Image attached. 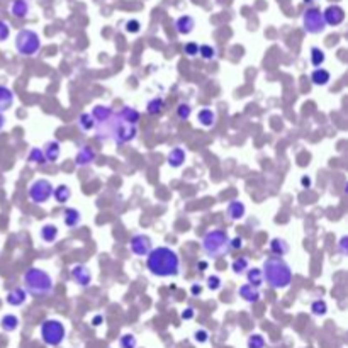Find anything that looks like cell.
<instances>
[{"mask_svg":"<svg viewBox=\"0 0 348 348\" xmlns=\"http://www.w3.org/2000/svg\"><path fill=\"white\" fill-rule=\"evenodd\" d=\"M53 197H55V201L60 202V204H65V202H68L70 197H71L70 187L66 185V183H60L58 187L53 188Z\"/></svg>","mask_w":348,"mask_h":348,"instance_id":"obj_28","label":"cell"},{"mask_svg":"<svg viewBox=\"0 0 348 348\" xmlns=\"http://www.w3.org/2000/svg\"><path fill=\"white\" fill-rule=\"evenodd\" d=\"M328 313V304L326 301H323V299H316V301L311 302V314L313 316H325V314Z\"/></svg>","mask_w":348,"mask_h":348,"instance_id":"obj_35","label":"cell"},{"mask_svg":"<svg viewBox=\"0 0 348 348\" xmlns=\"http://www.w3.org/2000/svg\"><path fill=\"white\" fill-rule=\"evenodd\" d=\"M190 292L194 294V296H199V294L202 292V287L199 286V284H192V287H190Z\"/></svg>","mask_w":348,"mask_h":348,"instance_id":"obj_50","label":"cell"},{"mask_svg":"<svg viewBox=\"0 0 348 348\" xmlns=\"http://www.w3.org/2000/svg\"><path fill=\"white\" fill-rule=\"evenodd\" d=\"M346 245H348V236H343L340 240V243H338V250H340V253L345 257L346 255Z\"/></svg>","mask_w":348,"mask_h":348,"instance_id":"obj_48","label":"cell"},{"mask_svg":"<svg viewBox=\"0 0 348 348\" xmlns=\"http://www.w3.org/2000/svg\"><path fill=\"white\" fill-rule=\"evenodd\" d=\"M14 100H16V95L14 92L6 85H0V112H6L14 105Z\"/></svg>","mask_w":348,"mask_h":348,"instance_id":"obj_18","label":"cell"},{"mask_svg":"<svg viewBox=\"0 0 348 348\" xmlns=\"http://www.w3.org/2000/svg\"><path fill=\"white\" fill-rule=\"evenodd\" d=\"M22 284H24L26 292L32 294V296H36V297L50 296V294L53 292V289H55L51 275L45 272V270L37 268V267H31L24 272Z\"/></svg>","mask_w":348,"mask_h":348,"instance_id":"obj_4","label":"cell"},{"mask_svg":"<svg viewBox=\"0 0 348 348\" xmlns=\"http://www.w3.org/2000/svg\"><path fill=\"white\" fill-rule=\"evenodd\" d=\"M246 346L248 348H265V338L258 333L255 335H250L248 340H246Z\"/></svg>","mask_w":348,"mask_h":348,"instance_id":"obj_40","label":"cell"},{"mask_svg":"<svg viewBox=\"0 0 348 348\" xmlns=\"http://www.w3.org/2000/svg\"><path fill=\"white\" fill-rule=\"evenodd\" d=\"M207 289H209V291H219L221 289V286H223V280H221V277L219 275H209V277H207Z\"/></svg>","mask_w":348,"mask_h":348,"instance_id":"obj_42","label":"cell"},{"mask_svg":"<svg viewBox=\"0 0 348 348\" xmlns=\"http://www.w3.org/2000/svg\"><path fill=\"white\" fill-rule=\"evenodd\" d=\"M301 183H302V187H306V188H309V187H311V183H313V180H311V178H309L307 175H304V177H301Z\"/></svg>","mask_w":348,"mask_h":348,"instance_id":"obj_51","label":"cell"},{"mask_svg":"<svg viewBox=\"0 0 348 348\" xmlns=\"http://www.w3.org/2000/svg\"><path fill=\"white\" fill-rule=\"evenodd\" d=\"M167 162L168 165H170L172 168H180L183 165V162H185V151H183L182 148H173L170 153H168L167 157Z\"/></svg>","mask_w":348,"mask_h":348,"instance_id":"obj_22","label":"cell"},{"mask_svg":"<svg viewBox=\"0 0 348 348\" xmlns=\"http://www.w3.org/2000/svg\"><path fill=\"white\" fill-rule=\"evenodd\" d=\"M119 115L123 119H126L128 123H131V124H136L138 126V121H139V112L136 109H133V107H129V105H124L123 109L118 110Z\"/></svg>","mask_w":348,"mask_h":348,"instance_id":"obj_34","label":"cell"},{"mask_svg":"<svg viewBox=\"0 0 348 348\" xmlns=\"http://www.w3.org/2000/svg\"><path fill=\"white\" fill-rule=\"evenodd\" d=\"M194 314H196V313H194V309H192V307H187V309H183L180 316H182V320L188 321V320H192V318H194Z\"/></svg>","mask_w":348,"mask_h":348,"instance_id":"obj_49","label":"cell"},{"mask_svg":"<svg viewBox=\"0 0 348 348\" xmlns=\"http://www.w3.org/2000/svg\"><path fill=\"white\" fill-rule=\"evenodd\" d=\"M197 121H199V124L202 128H212V126L216 124V112L212 109H201L199 114H197Z\"/></svg>","mask_w":348,"mask_h":348,"instance_id":"obj_24","label":"cell"},{"mask_svg":"<svg viewBox=\"0 0 348 348\" xmlns=\"http://www.w3.org/2000/svg\"><path fill=\"white\" fill-rule=\"evenodd\" d=\"M163 107H165V100L162 97H154L151 100H148L146 104V112L151 115H160L163 112Z\"/></svg>","mask_w":348,"mask_h":348,"instance_id":"obj_33","label":"cell"},{"mask_svg":"<svg viewBox=\"0 0 348 348\" xmlns=\"http://www.w3.org/2000/svg\"><path fill=\"white\" fill-rule=\"evenodd\" d=\"M194 27H196V21L192 16H180L175 21V31L182 36L190 34L194 31Z\"/></svg>","mask_w":348,"mask_h":348,"instance_id":"obj_15","label":"cell"},{"mask_svg":"<svg viewBox=\"0 0 348 348\" xmlns=\"http://www.w3.org/2000/svg\"><path fill=\"white\" fill-rule=\"evenodd\" d=\"M26 301H27V292H26V289H24V287L12 289V291L6 296V302L9 304V306H12V307L22 306V304H26Z\"/></svg>","mask_w":348,"mask_h":348,"instance_id":"obj_14","label":"cell"},{"mask_svg":"<svg viewBox=\"0 0 348 348\" xmlns=\"http://www.w3.org/2000/svg\"><path fill=\"white\" fill-rule=\"evenodd\" d=\"M183 53H185L188 58L197 56V55H199V45H197V43H194V41L185 43V45H183Z\"/></svg>","mask_w":348,"mask_h":348,"instance_id":"obj_43","label":"cell"},{"mask_svg":"<svg viewBox=\"0 0 348 348\" xmlns=\"http://www.w3.org/2000/svg\"><path fill=\"white\" fill-rule=\"evenodd\" d=\"M306 2H309V0H306Z\"/></svg>","mask_w":348,"mask_h":348,"instance_id":"obj_54","label":"cell"},{"mask_svg":"<svg viewBox=\"0 0 348 348\" xmlns=\"http://www.w3.org/2000/svg\"><path fill=\"white\" fill-rule=\"evenodd\" d=\"M325 61H326L325 51H323L321 48H318V46H313L311 48V65L314 66V68H323Z\"/></svg>","mask_w":348,"mask_h":348,"instance_id":"obj_32","label":"cell"},{"mask_svg":"<svg viewBox=\"0 0 348 348\" xmlns=\"http://www.w3.org/2000/svg\"><path fill=\"white\" fill-rule=\"evenodd\" d=\"M146 267L154 277H175L180 272V258L168 246H158L146 255Z\"/></svg>","mask_w":348,"mask_h":348,"instance_id":"obj_2","label":"cell"},{"mask_svg":"<svg viewBox=\"0 0 348 348\" xmlns=\"http://www.w3.org/2000/svg\"><path fill=\"white\" fill-rule=\"evenodd\" d=\"M4 128H6V115L0 112V131H2Z\"/></svg>","mask_w":348,"mask_h":348,"instance_id":"obj_52","label":"cell"},{"mask_svg":"<svg viewBox=\"0 0 348 348\" xmlns=\"http://www.w3.org/2000/svg\"><path fill=\"white\" fill-rule=\"evenodd\" d=\"M9 34H11V27H9V24L6 21H0V43L7 41Z\"/></svg>","mask_w":348,"mask_h":348,"instance_id":"obj_45","label":"cell"},{"mask_svg":"<svg viewBox=\"0 0 348 348\" xmlns=\"http://www.w3.org/2000/svg\"><path fill=\"white\" fill-rule=\"evenodd\" d=\"M330 80H331V73L326 68H314V71L311 73V82L318 87L328 85Z\"/></svg>","mask_w":348,"mask_h":348,"instance_id":"obj_23","label":"cell"},{"mask_svg":"<svg viewBox=\"0 0 348 348\" xmlns=\"http://www.w3.org/2000/svg\"><path fill=\"white\" fill-rule=\"evenodd\" d=\"M199 55L204 58V60H214L216 58V48L211 45H201L199 46Z\"/></svg>","mask_w":348,"mask_h":348,"instance_id":"obj_41","label":"cell"},{"mask_svg":"<svg viewBox=\"0 0 348 348\" xmlns=\"http://www.w3.org/2000/svg\"><path fill=\"white\" fill-rule=\"evenodd\" d=\"M246 280H248V284L251 287L255 289H260L263 286V275H262V268H250L248 272H246Z\"/></svg>","mask_w":348,"mask_h":348,"instance_id":"obj_29","label":"cell"},{"mask_svg":"<svg viewBox=\"0 0 348 348\" xmlns=\"http://www.w3.org/2000/svg\"><path fill=\"white\" fill-rule=\"evenodd\" d=\"M76 123H79V128L82 129V131H85V133L94 131V129H95V121L90 115V112H82L79 115V119H76Z\"/></svg>","mask_w":348,"mask_h":348,"instance_id":"obj_31","label":"cell"},{"mask_svg":"<svg viewBox=\"0 0 348 348\" xmlns=\"http://www.w3.org/2000/svg\"><path fill=\"white\" fill-rule=\"evenodd\" d=\"M202 250L209 258H221L229 251V236L223 229H212L202 238Z\"/></svg>","mask_w":348,"mask_h":348,"instance_id":"obj_5","label":"cell"},{"mask_svg":"<svg viewBox=\"0 0 348 348\" xmlns=\"http://www.w3.org/2000/svg\"><path fill=\"white\" fill-rule=\"evenodd\" d=\"M243 246V238L241 236H236V238L229 240V250H240Z\"/></svg>","mask_w":348,"mask_h":348,"instance_id":"obj_47","label":"cell"},{"mask_svg":"<svg viewBox=\"0 0 348 348\" xmlns=\"http://www.w3.org/2000/svg\"><path fill=\"white\" fill-rule=\"evenodd\" d=\"M27 162L29 163H37V165H46L45 160V153L41 148H32L27 154Z\"/></svg>","mask_w":348,"mask_h":348,"instance_id":"obj_37","label":"cell"},{"mask_svg":"<svg viewBox=\"0 0 348 348\" xmlns=\"http://www.w3.org/2000/svg\"><path fill=\"white\" fill-rule=\"evenodd\" d=\"M248 258L246 257H240V258H236L233 260V263H231V270L236 274V275H241V274H245L246 270H248Z\"/></svg>","mask_w":348,"mask_h":348,"instance_id":"obj_36","label":"cell"},{"mask_svg":"<svg viewBox=\"0 0 348 348\" xmlns=\"http://www.w3.org/2000/svg\"><path fill=\"white\" fill-rule=\"evenodd\" d=\"M126 32H129V34H136V32L141 31V24H139L136 19H131V21H128L126 22Z\"/></svg>","mask_w":348,"mask_h":348,"instance_id":"obj_44","label":"cell"},{"mask_svg":"<svg viewBox=\"0 0 348 348\" xmlns=\"http://www.w3.org/2000/svg\"><path fill=\"white\" fill-rule=\"evenodd\" d=\"M238 296L243 299V301L253 304V302H258L260 301V291L255 287H251L250 284H243L240 289H238Z\"/></svg>","mask_w":348,"mask_h":348,"instance_id":"obj_20","label":"cell"},{"mask_svg":"<svg viewBox=\"0 0 348 348\" xmlns=\"http://www.w3.org/2000/svg\"><path fill=\"white\" fill-rule=\"evenodd\" d=\"M119 346L121 348H138L136 336L131 335V333H126V335L119 338Z\"/></svg>","mask_w":348,"mask_h":348,"instance_id":"obj_38","label":"cell"},{"mask_svg":"<svg viewBox=\"0 0 348 348\" xmlns=\"http://www.w3.org/2000/svg\"><path fill=\"white\" fill-rule=\"evenodd\" d=\"M95 136L99 141H112L115 144H126L131 143L138 134V126L128 123L119 115V112H114L107 123L95 126Z\"/></svg>","mask_w":348,"mask_h":348,"instance_id":"obj_1","label":"cell"},{"mask_svg":"<svg viewBox=\"0 0 348 348\" xmlns=\"http://www.w3.org/2000/svg\"><path fill=\"white\" fill-rule=\"evenodd\" d=\"M100 323H102V316H95L94 321H92V325H94V326H99Z\"/></svg>","mask_w":348,"mask_h":348,"instance_id":"obj_53","label":"cell"},{"mask_svg":"<svg viewBox=\"0 0 348 348\" xmlns=\"http://www.w3.org/2000/svg\"><path fill=\"white\" fill-rule=\"evenodd\" d=\"M16 50L21 56H36L41 50V37L32 29H21L16 36Z\"/></svg>","mask_w":348,"mask_h":348,"instance_id":"obj_6","label":"cell"},{"mask_svg":"<svg viewBox=\"0 0 348 348\" xmlns=\"http://www.w3.org/2000/svg\"><path fill=\"white\" fill-rule=\"evenodd\" d=\"M129 246H131L133 253L138 255V257H146L149 251L153 250L151 238H149L148 235H143V233L134 235L131 238V241H129Z\"/></svg>","mask_w":348,"mask_h":348,"instance_id":"obj_10","label":"cell"},{"mask_svg":"<svg viewBox=\"0 0 348 348\" xmlns=\"http://www.w3.org/2000/svg\"><path fill=\"white\" fill-rule=\"evenodd\" d=\"M63 223H65L66 228H76L82 223V214L79 209L75 207H66L63 211Z\"/></svg>","mask_w":348,"mask_h":348,"instance_id":"obj_17","label":"cell"},{"mask_svg":"<svg viewBox=\"0 0 348 348\" xmlns=\"http://www.w3.org/2000/svg\"><path fill=\"white\" fill-rule=\"evenodd\" d=\"M112 114H114V110L110 109L109 105H95V107L92 109V112H90V115L95 121V126L107 123V121L112 118Z\"/></svg>","mask_w":348,"mask_h":348,"instance_id":"obj_16","label":"cell"},{"mask_svg":"<svg viewBox=\"0 0 348 348\" xmlns=\"http://www.w3.org/2000/svg\"><path fill=\"white\" fill-rule=\"evenodd\" d=\"M71 279L75 280L76 286L80 287H89L92 282V274L85 265H73L71 267Z\"/></svg>","mask_w":348,"mask_h":348,"instance_id":"obj_12","label":"cell"},{"mask_svg":"<svg viewBox=\"0 0 348 348\" xmlns=\"http://www.w3.org/2000/svg\"><path fill=\"white\" fill-rule=\"evenodd\" d=\"M43 153H45V160L46 163H55L58 158H60V143L58 141H48L45 144V149H43Z\"/></svg>","mask_w":348,"mask_h":348,"instance_id":"obj_21","label":"cell"},{"mask_svg":"<svg viewBox=\"0 0 348 348\" xmlns=\"http://www.w3.org/2000/svg\"><path fill=\"white\" fill-rule=\"evenodd\" d=\"M29 9H31V7H29L27 0H14V2L11 4V14L14 17H17V19L27 17Z\"/></svg>","mask_w":348,"mask_h":348,"instance_id":"obj_25","label":"cell"},{"mask_svg":"<svg viewBox=\"0 0 348 348\" xmlns=\"http://www.w3.org/2000/svg\"><path fill=\"white\" fill-rule=\"evenodd\" d=\"M246 207L241 201H231L228 204V209H226V216L229 217L231 221H240L245 217Z\"/></svg>","mask_w":348,"mask_h":348,"instance_id":"obj_19","label":"cell"},{"mask_svg":"<svg viewBox=\"0 0 348 348\" xmlns=\"http://www.w3.org/2000/svg\"><path fill=\"white\" fill-rule=\"evenodd\" d=\"M194 340L197 343H206L207 340H209V333H207L206 330H197L194 333Z\"/></svg>","mask_w":348,"mask_h":348,"instance_id":"obj_46","label":"cell"},{"mask_svg":"<svg viewBox=\"0 0 348 348\" xmlns=\"http://www.w3.org/2000/svg\"><path fill=\"white\" fill-rule=\"evenodd\" d=\"M268 248H270V251H272V253L275 255V257H279V258H282L284 255L289 253V245H287V241L282 240V238H274L272 241H270Z\"/></svg>","mask_w":348,"mask_h":348,"instance_id":"obj_26","label":"cell"},{"mask_svg":"<svg viewBox=\"0 0 348 348\" xmlns=\"http://www.w3.org/2000/svg\"><path fill=\"white\" fill-rule=\"evenodd\" d=\"M53 183L50 180H46V178H37L29 185L27 188V196L31 202H34V204L41 206L45 204V202L50 201V197H53Z\"/></svg>","mask_w":348,"mask_h":348,"instance_id":"obj_8","label":"cell"},{"mask_svg":"<svg viewBox=\"0 0 348 348\" xmlns=\"http://www.w3.org/2000/svg\"><path fill=\"white\" fill-rule=\"evenodd\" d=\"M262 275H263V282H267L275 291L287 289L292 282L291 265L284 258H279V257H270L265 260L262 267Z\"/></svg>","mask_w":348,"mask_h":348,"instance_id":"obj_3","label":"cell"},{"mask_svg":"<svg viewBox=\"0 0 348 348\" xmlns=\"http://www.w3.org/2000/svg\"><path fill=\"white\" fill-rule=\"evenodd\" d=\"M192 115V107H190V104H187V102H180L178 104V107H177V118L180 119V121H188V118Z\"/></svg>","mask_w":348,"mask_h":348,"instance_id":"obj_39","label":"cell"},{"mask_svg":"<svg viewBox=\"0 0 348 348\" xmlns=\"http://www.w3.org/2000/svg\"><path fill=\"white\" fill-rule=\"evenodd\" d=\"M58 233H60V231H58V228L55 224H45L40 229V236H41V240L45 241V243H53V241H56Z\"/></svg>","mask_w":348,"mask_h":348,"instance_id":"obj_30","label":"cell"},{"mask_svg":"<svg viewBox=\"0 0 348 348\" xmlns=\"http://www.w3.org/2000/svg\"><path fill=\"white\" fill-rule=\"evenodd\" d=\"M0 328H2L6 333H12L16 331L19 328V318L16 314L9 313V314H4L2 320H0Z\"/></svg>","mask_w":348,"mask_h":348,"instance_id":"obj_27","label":"cell"},{"mask_svg":"<svg viewBox=\"0 0 348 348\" xmlns=\"http://www.w3.org/2000/svg\"><path fill=\"white\" fill-rule=\"evenodd\" d=\"M302 26L309 34H320V32H323L326 29L323 12L316 7L306 9V12L302 14Z\"/></svg>","mask_w":348,"mask_h":348,"instance_id":"obj_9","label":"cell"},{"mask_svg":"<svg viewBox=\"0 0 348 348\" xmlns=\"http://www.w3.org/2000/svg\"><path fill=\"white\" fill-rule=\"evenodd\" d=\"M95 158H97V153H95V149L89 146V144H85V146H82L79 151L75 154V163L76 167H87L90 165V163L95 162Z\"/></svg>","mask_w":348,"mask_h":348,"instance_id":"obj_13","label":"cell"},{"mask_svg":"<svg viewBox=\"0 0 348 348\" xmlns=\"http://www.w3.org/2000/svg\"><path fill=\"white\" fill-rule=\"evenodd\" d=\"M323 19H325L326 26H340V24L345 21V11L340 6H330L325 9L323 12Z\"/></svg>","mask_w":348,"mask_h":348,"instance_id":"obj_11","label":"cell"},{"mask_svg":"<svg viewBox=\"0 0 348 348\" xmlns=\"http://www.w3.org/2000/svg\"><path fill=\"white\" fill-rule=\"evenodd\" d=\"M40 333H41V340L45 341L46 345H50V346L61 345L63 340H65V336H66L65 326H63V323L58 321V320L43 321Z\"/></svg>","mask_w":348,"mask_h":348,"instance_id":"obj_7","label":"cell"}]
</instances>
